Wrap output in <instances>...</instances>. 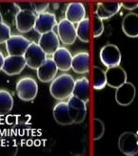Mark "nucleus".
Instances as JSON below:
<instances>
[{
	"label": "nucleus",
	"mask_w": 138,
	"mask_h": 156,
	"mask_svg": "<svg viewBox=\"0 0 138 156\" xmlns=\"http://www.w3.org/2000/svg\"><path fill=\"white\" fill-rule=\"evenodd\" d=\"M121 8L119 2H99L95 11V16L102 20L109 19L115 16Z\"/></svg>",
	"instance_id": "obj_20"
},
{
	"label": "nucleus",
	"mask_w": 138,
	"mask_h": 156,
	"mask_svg": "<svg viewBox=\"0 0 138 156\" xmlns=\"http://www.w3.org/2000/svg\"><path fill=\"white\" fill-rule=\"evenodd\" d=\"M74 79L69 74H61L55 77L50 85V93L52 96L58 101L69 99L72 94L74 86Z\"/></svg>",
	"instance_id": "obj_1"
},
{
	"label": "nucleus",
	"mask_w": 138,
	"mask_h": 156,
	"mask_svg": "<svg viewBox=\"0 0 138 156\" xmlns=\"http://www.w3.org/2000/svg\"><path fill=\"white\" fill-rule=\"evenodd\" d=\"M99 58L101 62L107 68L119 65L122 59V55L119 48L115 44L109 43L101 48L99 53Z\"/></svg>",
	"instance_id": "obj_4"
},
{
	"label": "nucleus",
	"mask_w": 138,
	"mask_h": 156,
	"mask_svg": "<svg viewBox=\"0 0 138 156\" xmlns=\"http://www.w3.org/2000/svg\"><path fill=\"white\" fill-rule=\"evenodd\" d=\"M67 103L73 124H81L84 122L87 116V103L73 95L69 98Z\"/></svg>",
	"instance_id": "obj_8"
},
{
	"label": "nucleus",
	"mask_w": 138,
	"mask_h": 156,
	"mask_svg": "<svg viewBox=\"0 0 138 156\" xmlns=\"http://www.w3.org/2000/svg\"><path fill=\"white\" fill-rule=\"evenodd\" d=\"M121 7H123L124 9L129 10V11H133L138 8V2H122L121 3Z\"/></svg>",
	"instance_id": "obj_29"
},
{
	"label": "nucleus",
	"mask_w": 138,
	"mask_h": 156,
	"mask_svg": "<svg viewBox=\"0 0 138 156\" xmlns=\"http://www.w3.org/2000/svg\"><path fill=\"white\" fill-rule=\"evenodd\" d=\"M57 36L60 41L65 45H72L75 42L77 38L76 28L74 24L70 22L66 18L61 19L56 25Z\"/></svg>",
	"instance_id": "obj_7"
},
{
	"label": "nucleus",
	"mask_w": 138,
	"mask_h": 156,
	"mask_svg": "<svg viewBox=\"0 0 138 156\" xmlns=\"http://www.w3.org/2000/svg\"><path fill=\"white\" fill-rule=\"evenodd\" d=\"M13 107V99L12 94L5 89H0V115H6Z\"/></svg>",
	"instance_id": "obj_23"
},
{
	"label": "nucleus",
	"mask_w": 138,
	"mask_h": 156,
	"mask_svg": "<svg viewBox=\"0 0 138 156\" xmlns=\"http://www.w3.org/2000/svg\"><path fill=\"white\" fill-rule=\"evenodd\" d=\"M53 118L55 122L61 126H70L73 124V121L71 117L70 110H69V105L67 101H60L53 107L52 110Z\"/></svg>",
	"instance_id": "obj_17"
},
{
	"label": "nucleus",
	"mask_w": 138,
	"mask_h": 156,
	"mask_svg": "<svg viewBox=\"0 0 138 156\" xmlns=\"http://www.w3.org/2000/svg\"><path fill=\"white\" fill-rule=\"evenodd\" d=\"M119 151L127 156H134L138 153V135L134 132L126 131L118 139Z\"/></svg>",
	"instance_id": "obj_5"
},
{
	"label": "nucleus",
	"mask_w": 138,
	"mask_h": 156,
	"mask_svg": "<svg viewBox=\"0 0 138 156\" xmlns=\"http://www.w3.org/2000/svg\"><path fill=\"white\" fill-rule=\"evenodd\" d=\"M106 72L107 85L113 88H118L127 81V73L123 67L117 65L109 67Z\"/></svg>",
	"instance_id": "obj_13"
},
{
	"label": "nucleus",
	"mask_w": 138,
	"mask_h": 156,
	"mask_svg": "<svg viewBox=\"0 0 138 156\" xmlns=\"http://www.w3.org/2000/svg\"><path fill=\"white\" fill-rule=\"evenodd\" d=\"M31 41L23 36H11L5 42L6 50L12 56H23Z\"/></svg>",
	"instance_id": "obj_9"
},
{
	"label": "nucleus",
	"mask_w": 138,
	"mask_h": 156,
	"mask_svg": "<svg viewBox=\"0 0 138 156\" xmlns=\"http://www.w3.org/2000/svg\"><path fill=\"white\" fill-rule=\"evenodd\" d=\"M76 36L82 42L88 43L89 41V19L84 18L77 24Z\"/></svg>",
	"instance_id": "obj_25"
},
{
	"label": "nucleus",
	"mask_w": 138,
	"mask_h": 156,
	"mask_svg": "<svg viewBox=\"0 0 138 156\" xmlns=\"http://www.w3.org/2000/svg\"><path fill=\"white\" fill-rule=\"evenodd\" d=\"M12 36V31L8 24L0 22V44L5 43Z\"/></svg>",
	"instance_id": "obj_27"
},
{
	"label": "nucleus",
	"mask_w": 138,
	"mask_h": 156,
	"mask_svg": "<svg viewBox=\"0 0 138 156\" xmlns=\"http://www.w3.org/2000/svg\"><path fill=\"white\" fill-rule=\"evenodd\" d=\"M122 31L124 34L132 38L138 37V15L130 12L124 16L122 20Z\"/></svg>",
	"instance_id": "obj_19"
},
{
	"label": "nucleus",
	"mask_w": 138,
	"mask_h": 156,
	"mask_svg": "<svg viewBox=\"0 0 138 156\" xmlns=\"http://www.w3.org/2000/svg\"><path fill=\"white\" fill-rule=\"evenodd\" d=\"M36 70L37 77L40 81H42V83H51L56 77L58 68L52 58H47L45 62Z\"/></svg>",
	"instance_id": "obj_15"
},
{
	"label": "nucleus",
	"mask_w": 138,
	"mask_h": 156,
	"mask_svg": "<svg viewBox=\"0 0 138 156\" xmlns=\"http://www.w3.org/2000/svg\"><path fill=\"white\" fill-rule=\"evenodd\" d=\"M72 69L77 74H86L89 70V55L88 52H80L72 56Z\"/></svg>",
	"instance_id": "obj_21"
},
{
	"label": "nucleus",
	"mask_w": 138,
	"mask_h": 156,
	"mask_svg": "<svg viewBox=\"0 0 138 156\" xmlns=\"http://www.w3.org/2000/svg\"><path fill=\"white\" fill-rule=\"evenodd\" d=\"M23 56L27 66H29L31 69H37L47 58V54L42 50L39 44L35 42L30 43Z\"/></svg>",
	"instance_id": "obj_3"
},
{
	"label": "nucleus",
	"mask_w": 138,
	"mask_h": 156,
	"mask_svg": "<svg viewBox=\"0 0 138 156\" xmlns=\"http://www.w3.org/2000/svg\"><path fill=\"white\" fill-rule=\"evenodd\" d=\"M49 7V3H38V4H34V10L36 12L41 13L46 12V9Z\"/></svg>",
	"instance_id": "obj_30"
},
{
	"label": "nucleus",
	"mask_w": 138,
	"mask_h": 156,
	"mask_svg": "<svg viewBox=\"0 0 138 156\" xmlns=\"http://www.w3.org/2000/svg\"><path fill=\"white\" fill-rule=\"evenodd\" d=\"M36 13L29 9H22L15 16V27L18 32L25 34L34 28Z\"/></svg>",
	"instance_id": "obj_6"
},
{
	"label": "nucleus",
	"mask_w": 138,
	"mask_h": 156,
	"mask_svg": "<svg viewBox=\"0 0 138 156\" xmlns=\"http://www.w3.org/2000/svg\"><path fill=\"white\" fill-rule=\"evenodd\" d=\"M73 96L88 103L89 100V81L87 78L83 77L74 81L72 94Z\"/></svg>",
	"instance_id": "obj_22"
},
{
	"label": "nucleus",
	"mask_w": 138,
	"mask_h": 156,
	"mask_svg": "<svg viewBox=\"0 0 138 156\" xmlns=\"http://www.w3.org/2000/svg\"><path fill=\"white\" fill-rule=\"evenodd\" d=\"M93 129V140H99L103 137V135L105 133V125L100 119L94 118Z\"/></svg>",
	"instance_id": "obj_26"
},
{
	"label": "nucleus",
	"mask_w": 138,
	"mask_h": 156,
	"mask_svg": "<svg viewBox=\"0 0 138 156\" xmlns=\"http://www.w3.org/2000/svg\"><path fill=\"white\" fill-rule=\"evenodd\" d=\"M3 21V17H2V13L1 12H0V22H2Z\"/></svg>",
	"instance_id": "obj_32"
},
{
	"label": "nucleus",
	"mask_w": 138,
	"mask_h": 156,
	"mask_svg": "<svg viewBox=\"0 0 138 156\" xmlns=\"http://www.w3.org/2000/svg\"><path fill=\"white\" fill-rule=\"evenodd\" d=\"M56 17H55L53 13L44 12L38 13L33 29L38 34H40V35H42V34L52 31L54 27H56Z\"/></svg>",
	"instance_id": "obj_12"
},
{
	"label": "nucleus",
	"mask_w": 138,
	"mask_h": 156,
	"mask_svg": "<svg viewBox=\"0 0 138 156\" xmlns=\"http://www.w3.org/2000/svg\"><path fill=\"white\" fill-rule=\"evenodd\" d=\"M93 88L95 90H101L107 85L106 72L98 66L93 67Z\"/></svg>",
	"instance_id": "obj_24"
},
{
	"label": "nucleus",
	"mask_w": 138,
	"mask_h": 156,
	"mask_svg": "<svg viewBox=\"0 0 138 156\" xmlns=\"http://www.w3.org/2000/svg\"><path fill=\"white\" fill-rule=\"evenodd\" d=\"M104 23L103 20L99 18L97 16H94L93 17V37H99L102 36L103 32H104Z\"/></svg>",
	"instance_id": "obj_28"
},
{
	"label": "nucleus",
	"mask_w": 138,
	"mask_h": 156,
	"mask_svg": "<svg viewBox=\"0 0 138 156\" xmlns=\"http://www.w3.org/2000/svg\"><path fill=\"white\" fill-rule=\"evenodd\" d=\"M38 44L47 55H52L60 47V40L56 33L50 31L41 35Z\"/></svg>",
	"instance_id": "obj_14"
},
{
	"label": "nucleus",
	"mask_w": 138,
	"mask_h": 156,
	"mask_svg": "<svg viewBox=\"0 0 138 156\" xmlns=\"http://www.w3.org/2000/svg\"><path fill=\"white\" fill-rule=\"evenodd\" d=\"M4 59H5L4 55L1 52H0V71H2V67H3V64H4Z\"/></svg>",
	"instance_id": "obj_31"
},
{
	"label": "nucleus",
	"mask_w": 138,
	"mask_h": 156,
	"mask_svg": "<svg viewBox=\"0 0 138 156\" xmlns=\"http://www.w3.org/2000/svg\"><path fill=\"white\" fill-rule=\"evenodd\" d=\"M65 18L73 24H78L86 18V8L81 2H72L67 6Z\"/></svg>",
	"instance_id": "obj_18"
},
{
	"label": "nucleus",
	"mask_w": 138,
	"mask_h": 156,
	"mask_svg": "<svg viewBox=\"0 0 138 156\" xmlns=\"http://www.w3.org/2000/svg\"><path fill=\"white\" fill-rule=\"evenodd\" d=\"M136 96V88L132 83H125L116 88L115 101L121 106H128L133 103Z\"/></svg>",
	"instance_id": "obj_10"
},
{
	"label": "nucleus",
	"mask_w": 138,
	"mask_h": 156,
	"mask_svg": "<svg viewBox=\"0 0 138 156\" xmlns=\"http://www.w3.org/2000/svg\"><path fill=\"white\" fill-rule=\"evenodd\" d=\"M16 94L20 100L31 101L35 99L38 93V84L32 77H23L16 83Z\"/></svg>",
	"instance_id": "obj_2"
},
{
	"label": "nucleus",
	"mask_w": 138,
	"mask_h": 156,
	"mask_svg": "<svg viewBox=\"0 0 138 156\" xmlns=\"http://www.w3.org/2000/svg\"><path fill=\"white\" fill-rule=\"evenodd\" d=\"M27 63L24 56H12L9 55L4 59L2 71L9 76H15L21 73L26 67Z\"/></svg>",
	"instance_id": "obj_11"
},
{
	"label": "nucleus",
	"mask_w": 138,
	"mask_h": 156,
	"mask_svg": "<svg viewBox=\"0 0 138 156\" xmlns=\"http://www.w3.org/2000/svg\"><path fill=\"white\" fill-rule=\"evenodd\" d=\"M52 59L54 60L58 70L60 71H69L72 69V56L71 52L66 47H59V48L52 54Z\"/></svg>",
	"instance_id": "obj_16"
}]
</instances>
